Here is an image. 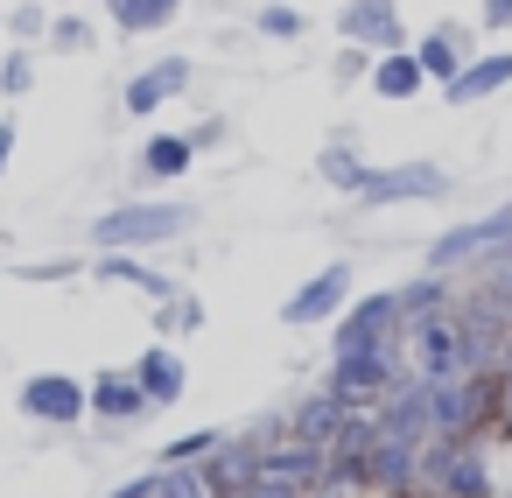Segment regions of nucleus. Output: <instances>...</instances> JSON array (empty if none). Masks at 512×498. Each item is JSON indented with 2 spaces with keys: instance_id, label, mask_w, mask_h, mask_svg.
Instances as JSON below:
<instances>
[{
  "instance_id": "9d476101",
  "label": "nucleus",
  "mask_w": 512,
  "mask_h": 498,
  "mask_svg": "<svg viewBox=\"0 0 512 498\" xmlns=\"http://www.w3.org/2000/svg\"><path fill=\"white\" fill-rule=\"evenodd\" d=\"M190 78H197L190 57H155V64H141V71L127 78L120 113H127V120H155V113H169V106L190 92Z\"/></svg>"
},
{
  "instance_id": "58836bf2",
  "label": "nucleus",
  "mask_w": 512,
  "mask_h": 498,
  "mask_svg": "<svg viewBox=\"0 0 512 498\" xmlns=\"http://www.w3.org/2000/svg\"><path fill=\"white\" fill-rule=\"evenodd\" d=\"M498 428L512 435V386H505V407H498Z\"/></svg>"
},
{
  "instance_id": "a878e982",
  "label": "nucleus",
  "mask_w": 512,
  "mask_h": 498,
  "mask_svg": "<svg viewBox=\"0 0 512 498\" xmlns=\"http://www.w3.org/2000/svg\"><path fill=\"white\" fill-rule=\"evenodd\" d=\"M316 176H323L330 190L358 197V190H365V176H372V162H365L351 141H323V155H316Z\"/></svg>"
},
{
  "instance_id": "4468645a",
  "label": "nucleus",
  "mask_w": 512,
  "mask_h": 498,
  "mask_svg": "<svg viewBox=\"0 0 512 498\" xmlns=\"http://www.w3.org/2000/svg\"><path fill=\"white\" fill-rule=\"evenodd\" d=\"M512 85V50H477L449 85H442V106L449 113H463V106H484V99H498Z\"/></svg>"
},
{
  "instance_id": "2f4dec72",
  "label": "nucleus",
  "mask_w": 512,
  "mask_h": 498,
  "mask_svg": "<svg viewBox=\"0 0 512 498\" xmlns=\"http://www.w3.org/2000/svg\"><path fill=\"white\" fill-rule=\"evenodd\" d=\"M372 57H379V50L344 43V50H337V64H330V85H344V92H351V85H365V78H372Z\"/></svg>"
},
{
  "instance_id": "b1692460",
  "label": "nucleus",
  "mask_w": 512,
  "mask_h": 498,
  "mask_svg": "<svg viewBox=\"0 0 512 498\" xmlns=\"http://www.w3.org/2000/svg\"><path fill=\"white\" fill-rule=\"evenodd\" d=\"M176 15H183V0H106V22L120 36H162V29H176Z\"/></svg>"
},
{
  "instance_id": "4be33fe9",
  "label": "nucleus",
  "mask_w": 512,
  "mask_h": 498,
  "mask_svg": "<svg viewBox=\"0 0 512 498\" xmlns=\"http://www.w3.org/2000/svg\"><path fill=\"white\" fill-rule=\"evenodd\" d=\"M344 414H351V407H344L337 393H309V400H295V407H288V435H295V442L330 449V442H337V428H344Z\"/></svg>"
},
{
  "instance_id": "1a4fd4ad",
  "label": "nucleus",
  "mask_w": 512,
  "mask_h": 498,
  "mask_svg": "<svg viewBox=\"0 0 512 498\" xmlns=\"http://www.w3.org/2000/svg\"><path fill=\"white\" fill-rule=\"evenodd\" d=\"M15 407H22L29 421H43V428H78V421L92 414V393H85V379H71V372H29L22 393H15Z\"/></svg>"
},
{
  "instance_id": "f03ea898",
  "label": "nucleus",
  "mask_w": 512,
  "mask_h": 498,
  "mask_svg": "<svg viewBox=\"0 0 512 498\" xmlns=\"http://www.w3.org/2000/svg\"><path fill=\"white\" fill-rule=\"evenodd\" d=\"M414 498H498L491 442L484 435H428L421 442V484Z\"/></svg>"
},
{
  "instance_id": "2eb2a0df",
  "label": "nucleus",
  "mask_w": 512,
  "mask_h": 498,
  "mask_svg": "<svg viewBox=\"0 0 512 498\" xmlns=\"http://www.w3.org/2000/svg\"><path fill=\"white\" fill-rule=\"evenodd\" d=\"M85 393H92V414H99L106 428H134V421H148V414H155V400L141 393V379H134V372H92V379H85Z\"/></svg>"
},
{
  "instance_id": "f704fd0d",
  "label": "nucleus",
  "mask_w": 512,
  "mask_h": 498,
  "mask_svg": "<svg viewBox=\"0 0 512 498\" xmlns=\"http://www.w3.org/2000/svg\"><path fill=\"white\" fill-rule=\"evenodd\" d=\"M477 29H491V36H512V0H484V8H477Z\"/></svg>"
},
{
  "instance_id": "e433bc0d",
  "label": "nucleus",
  "mask_w": 512,
  "mask_h": 498,
  "mask_svg": "<svg viewBox=\"0 0 512 498\" xmlns=\"http://www.w3.org/2000/svg\"><path fill=\"white\" fill-rule=\"evenodd\" d=\"M225 134H232V127H225V120H197V127H190V141H197V155H204V148H218V141H225Z\"/></svg>"
},
{
  "instance_id": "5701e85b",
  "label": "nucleus",
  "mask_w": 512,
  "mask_h": 498,
  "mask_svg": "<svg viewBox=\"0 0 512 498\" xmlns=\"http://www.w3.org/2000/svg\"><path fill=\"white\" fill-rule=\"evenodd\" d=\"M379 99H421L428 92V71H421V57H414V43L407 50H386V57H372V78H365Z\"/></svg>"
},
{
  "instance_id": "dca6fc26",
  "label": "nucleus",
  "mask_w": 512,
  "mask_h": 498,
  "mask_svg": "<svg viewBox=\"0 0 512 498\" xmlns=\"http://www.w3.org/2000/svg\"><path fill=\"white\" fill-rule=\"evenodd\" d=\"M372 421H379V435H393V442H428V435H435V421H428V379H400V386L372 407Z\"/></svg>"
},
{
  "instance_id": "c9c22d12",
  "label": "nucleus",
  "mask_w": 512,
  "mask_h": 498,
  "mask_svg": "<svg viewBox=\"0 0 512 498\" xmlns=\"http://www.w3.org/2000/svg\"><path fill=\"white\" fill-rule=\"evenodd\" d=\"M155 484H162V470H141V477H127V484L106 491V498H155Z\"/></svg>"
},
{
  "instance_id": "39448f33",
  "label": "nucleus",
  "mask_w": 512,
  "mask_h": 498,
  "mask_svg": "<svg viewBox=\"0 0 512 498\" xmlns=\"http://www.w3.org/2000/svg\"><path fill=\"white\" fill-rule=\"evenodd\" d=\"M505 246H512V204H498V211H484V218H470V225L435 232V239H428V267H435V274H463V267H477V260H491V253H505Z\"/></svg>"
},
{
  "instance_id": "20e7f679",
  "label": "nucleus",
  "mask_w": 512,
  "mask_h": 498,
  "mask_svg": "<svg viewBox=\"0 0 512 498\" xmlns=\"http://www.w3.org/2000/svg\"><path fill=\"white\" fill-rule=\"evenodd\" d=\"M337 351H407V309H400V288L351 295V309L330 323V358H337Z\"/></svg>"
},
{
  "instance_id": "7ed1b4c3",
  "label": "nucleus",
  "mask_w": 512,
  "mask_h": 498,
  "mask_svg": "<svg viewBox=\"0 0 512 498\" xmlns=\"http://www.w3.org/2000/svg\"><path fill=\"white\" fill-rule=\"evenodd\" d=\"M498 407H505L498 365L491 372L428 379V421H435V435H484V428H498Z\"/></svg>"
},
{
  "instance_id": "7c9ffc66",
  "label": "nucleus",
  "mask_w": 512,
  "mask_h": 498,
  "mask_svg": "<svg viewBox=\"0 0 512 498\" xmlns=\"http://www.w3.org/2000/svg\"><path fill=\"white\" fill-rule=\"evenodd\" d=\"M92 43H99V36H92V22H85V15H71V8H64V15H50V50H71V57H85Z\"/></svg>"
},
{
  "instance_id": "9b49d317",
  "label": "nucleus",
  "mask_w": 512,
  "mask_h": 498,
  "mask_svg": "<svg viewBox=\"0 0 512 498\" xmlns=\"http://www.w3.org/2000/svg\"><path fill=\"white\" fill-rule=\"evenodd\" d=\"M337 36L386 57V50H407V15H400V0H344V8H337Z\"/></svg>"
},
{
  "instance_id": "72a5a7b5",
  "label": "nucleus",
  "mask_w": 512,
  "mask_h": 498,
  "mask_svg": "<svg viewBox=\"0 0 512 498\" xmlns=\"http://www.w3.org/2000/svg\"><path fill=\"white\" fill-rule=\"evenodd\" d=\"M8 36H15V43H29V36H50V8H43V0H22V8L8 15Z\"/></svg>"
},
{
  "instance_id": "423d86ee",
  "label": "nucleus",
  "mask_w": 512,
  "mask_h": 498,
  "mask_svg": "<svg viewBox=\"0 0 512 498\" xmlns=\"http://www.w3.org/2000/svg\"><path fill=\"white\" fill-rule=\"evenodd\" d=\"M449 190H456V176H449L442 162H393V169H372L365 190H358L351 204H365V211H393V204H442Z\"/></svg>"
},
{
  "instance_id": "4c0bfd02",
  "label": "nucleus",
  "mask_w": 512,
  "mask_h": 498,
  "mask_svg": "<svg viewBox=\"0 0 512 498\" xmlns=\"http://www.w3.org/2000/svg\"><path fill=\"white\" fill-rule=\"evenodd\" d=\"M15 141H22L15 134V113H0V176H8V162H15Z\"/></svg>"
},
{
  "instance_id": "ea45409f",
  "label": "nucleus",
  "mask_w": 512,
  "mask_h": 498,
  "mask_svg": "<svg viewBox=\"0 0 512 498\" xmlns=\"http://www.w3.org/2000/svg\"><path fill=\"white\" fill-rule=\"evenodd\" d=\"M0 50H8V29H0Z\"/></svg>"
},
{
  "instance_id": "6ab92c4d",
  "label": "nucleus",
  "mask_w": 512,
  "mask_h": 498,
  "mask_svg": "<svg viewBox=\"0 0 512 498\" xmlns=\"http://www.w3.org/2000/svg\"><path fill=\"white\" fill-rule=\"evenodd\" d=\"M414 484H421V442L379 435L372 442V498H414Z\"/></svg>"
},
{
  "instance_id": "cd10ccee",
  "label": "nucleus",
  "mask_w": 512,
  "mask_h": 498,
  "mask_svg": "<svg viewBox=\"0 0 512 498\" xmlns=\"http://www.w3.org/2000/svg\"><path fill=\"white\" fill-rule=\"evenodd\" d=\"M36 92V50H22V43H8V50H0V99H29Z\"/></svg>"
},
{
  "instance_id": "f8f14e48",
  "label": "nucleus",
  "mask_w": 512,
  "mask_h": 498,
  "mask_svg": "<svg viewBox=\"0 0 512 498\" xmlns=\"http://www.w3.org/2000/svg\"><path fill=\"white\" fill-rule=\"evenodd\" d=\"M260 435H239V442H218L197 470H204V484H211V498H246L253 484H260Z\"/></svg>"
},
{
  "instance_id": "393cba45",
  "label": "nucleus",
  "mask_w": 512,
  "mask_h": 498,
  "mask_svg": "<svg viewBox=\"0 0 512 498\" xmlns=\"http://www.w3.org/2000/svg\"><path fill=\"white\" fill-rule=\"evenodd\" d=\"M400 309H407V323H428V316L456 309V281H449V274H435V267H421V274L400 288Z\"/></svg>"
},
{
  "instance_id": "f3484780",
  "label": "nucleus",
  "mask_w": 512,
  "mask_h": 498,
  "mask_svg": "<svg viewBox=\"0 0 512 498\" xmlns=\"http://www.w3.org/2000/svg\"><path fill=\"white\" fill-rule=\"evenodd\" d=\"M414 57H421L428 85H449V78L477 57V29H463V22H435L428 36H414Z\"/></svg>"
},
{
  "instance_id": "412c9836",
  "label": "nucleus",
  "mask_w": 512,
  "mask_h": 498,
  "mask_svg": "<svg viewBox=\"0 0 512 498\" xmlns=\"http://www.w3.org/2000/svg\"><path fill=\"white\" fill-rule=\"evenodd\" d=\"M197 169V141L190 134H148L141 141V183H183Z\"/></svg>"
},
{
  "instance_id": "aec40b11",
  "label": "nucleus",
  "mask_w": 512,
  "mask_h": 498,
  "mask_svg": "<svg viewBox=\"0 0 512 498\" xmlns=\"http://www.w3.org/2000/svg\"><path fill=\"white\" fill-rule=\"evenodd\" d=\"M99 281H113V288H141L148 302H176L183 295V281L176 274H162V267H148L141 253H99V267H92Z\"/></svg>"
},
{
  "instance_id": "c756f323",
  "label": "nucleus",
  "mask_w": 512,
  "mask_h": 498,
  "mask_svg": "<svg viewBox=\"0 0 512 498\" xmlns=\"http://www.w3.org/2000/svg\"><path fill=\"white\" fill-rule=\"evenodd\" d=\"M253 29H260V36H274V43H302L309 15H302V8H288V0H267V8L253 15Z\"/></svg>"
},
{
  "instance_id": "c85d7f7f",
  "label": "nucleus",
  "mask_w": 512,
  "mask_h": 498,
  "mask_svg": "<svg viewBox=\"0 0 512 498\" xmlns=\"http://www.w3.org/2000/svg\"><path fill=\"white\" fill-rule=\"evenodd\" d=\"M155 330H162V337H197V330H204V302H197L190 288H183L176 302H155Z\"/></svg>"
},
{
  "instance_id": "a211bd4d",
  "label": "nucleus",
  "mask_w": 512,
  "mask_h": 498,
  "mask_svg": "<svg viewBox=\"0 0 512 498\" xmlns=\"http://www.w3.org/2000/svg\"><path fill=\"white\" fill-rule=\"evenodd\" d=\"M127 372L141 379V393H148L155 407H176V400L190 393V365H183V351H176V344H148Z\"/></svg>"
},
{
  "instance_id": "6e6552de",
  "label": "nucleus",
  "mask_w": 512,
  "mask_h": 498,
  "mask_svg": "<svg viewBox=\"0 0 512 498\" xmlns=\"http://www.w3.org/2000/svg\"><path fill=\"white\" fill-rule=\"evenodd\" d=\"M400 386V351H337L323 372V393H337L344 407H379Z\"/></svg>"
},
{
  "instance_id": "473e14b6",
  "label": "nucleus",
  "mask_w": 512,
  "mask_h": 498,
  "mask_svg": "<svg viewBox=\"0 0 512 498\" xmlns=\"http://www.w3.org/2000/svg\"><path fill=\"white\" fill-rule=\"evenodd\" d=\"M155 470H162V463H155ZM155 498H211V484H204V470H197V463H183V470H162Z\"/></svg>"
},
{
  "instance_id": "bb28decb",
  "label": "nucleus",
  "mask_w": 512,
  "mask_h": 498,
  "mask_svg": "<svg viewBox=\"0 0 512 498\" xmlns=\"http://www.w3.org/2000/svg\"><path fill=\"white\" fill-rule=\"evenodd\" d=\"M218 442H225L218 428H190V435H169V442L155 449V463H162V470H183V463H204Z\"/></svg>"
},
{
  "instance_id": "a19ab883",
  "label": "nucleus",
  "mask_w": 512,
  "mask_h": 498,
  "mask_svg": "<svg viewBox=\"0 0 512 498\" xmlns=\"http://www.w3.org/2000/svg\"><path fill=\"white\" fill-rule=\"evenodd\" d=\"M43 8H64V0H43Z\"/></svg>"
},
{
  "instance_id": "ddd939ff",
  "label": "nucleus",
  "mask_w": 512,
  "mask_h": 498,
  "mask_svg": "<svg viewBox=\"0 0 512 498\" xmlns=\"http://www.w3.org/2000/svg\"><path fill=\"white\" fill-rule=\"evenodd\" d=\"M323 449L316 442H274V449H260V484H281V491H295V498H309L316 484H323Z\"/></svg>"
},
{
  "instance_id": "0eeeda50",
  "label": "nucleus",
  "mask_w": 512,
  "mask_h": 498,
  "mask_svg": "<svg viewBox=\"0 0 512 498\" xmlns=\"http://www.w3.org/2000/svg\"><path fill=\"white\" fill-rule=\"evenodd\" d=\"M351 295H358V267H351V260H330V267H316V274L281 302V323H288V330H323V323H337V316L351 309Z\"/></svg>"
},
{
  "instance_id": "f257e3e1",
  "label": "nucleus",
  "mask_w": 512,
  "mask_h": 498,
  "mask_svg": "<svg viewBox=\"0 0 512 498\" xmlns=\"http://www.w3.org/2000/svg\"><path fill=\"white\" fill-rule=\"evenodd\" d=\"M190 225H197V211L183 197H127V204L92 218V246L99 253H148V246H176Z\"/></svg>"
}]
</instances>
